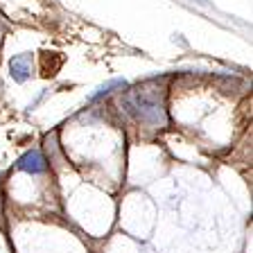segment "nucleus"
<instances>
[{"mask_svg":"<svg viewBox=\"0 0 253 253\" xmlns=\"http://www.w3.org/2000/svg\"><path fill=\"white\" fill-rule=\"evenodd\" d=\"M126 82L125 79H111V82H106V84H102L100 88L95 90L93 95H90V100H100V97H104V95H109L113 88H125Z\"/></svg>","mask_w":253,"mask_h":253,"instance_id":"nucleus-4","label":"nucleus"},{"mask_svg":"<svg viewBox=\"0 0 253 253\" xmlns=\"http://www.w3.org/2000/svg\"><path fill=\"white\" fill-rule=\"evenodd\" d=\"M125 106L129 113L138 118L142 125L149 126H163L168 122V113H165L163 95L156 88H138L125 97Z\"/></svg>","mask_w":253,"mask_h":253,"instance_id":"nucleus-1","label":"nucleus"},{"mask_svg":"<svg viewBox=\"0 0 253 253\" xmlns=\"http://www.w3.org/2000/svg\"><path fill=\"white\" fill-rule=\"evenodd\" d=\"M16 168L27 172V174H41V172H45L47 163H45V156H43L39 149H30V152H25L21 158H18Z\"/></svg>","mask_w":253,"mask_h":253,"instance_id":"nucleus-2","label":"nucleus"},{"mask_svg":"<svg viewBox=\"0 0 253 253\" xmlns=\"http://www.w3.org/2000/svg\"><path fill=\"white\" fill-rule=\"evenodd\" d=\"M9 70L16 82H25L32 73V57L30 54H18V57H14L9 61Z\"/></svg>","mask_w":253,"mask_h":253,"instance_id":"nucleus-3","label":"nucleus"}]
</instances>
